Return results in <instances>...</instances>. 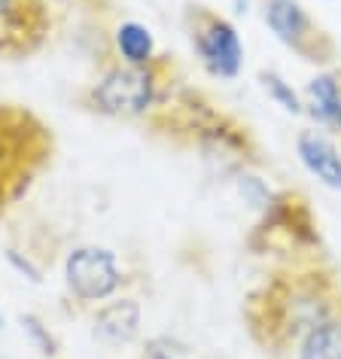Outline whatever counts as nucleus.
<instances>
[{
    "instance_id": "nucleus-1",
    "label": "nucleus",
    "mask_w": 341,
    "mask_h": 359,
    "mask_svg": "<svg viewBox=\"0 0 341 359\" xmlns=\"http://www.w3.org/2000/svg\"><path fill=\"white\" fill-rule=\"evenodd\" d=\"M156 88L159 83H156L152 65H143V67L116 65L95 83L92 95H88V104L104 116L131 119V116H143L152 107Z\"/></svg>"
},
{
    "instance_id": "nucleus-2",
    "label": "nucleus",
    "mask_w": 341,
    "mask_h": 359,
    "mask_svg": "<svg viewBox=\"0 0 341 359\" xmlns=\"http://www.w3.org/2000/svg\"><path fill=\"white\" fill-rule=\"evenodd\" d=\"M65 283L70 295L86 304L110 299L122 286V271L119 262H116V253L95 244L74 247L65 259Z\"/></svg>"
},
{
    "instance_id": "nucleus-3",
    "label": "nucleus",
    "mask_w": 341,
    "mask_h": 359,
    "mask_svg": "<svg viewBox=\"0 0 341 359\" xmlns=\"http://www.w3.org/2000/svg\"><path fill=\"white\" fill-rule=\"evenodd\" d=\"M195 46L201 52L204 67L210 70L213 76L232 79L238 76L241 61H244V49H241L238 31L232 28L226 19H208L195 34Z\"/></svg>"
},
{
    "instance_id": "nucleus-4",
    "label": "nucleus",
    "mask_w": 341,
    "mask_h": 359,
    "mask_svg": "<svg viewBox=\"0 0 341 359\" xmlns=\"http://www.w3.org/2000/svg\"><path fill=\"white\" fill-rule=\"evenodd\" d=\"M37 0H0V52H28L43 37Z\"/></svg>"
},
{
    "instance_id": "nucleus-5",
    "label": "nucleus",
    "mask_w": 341,
    "mask_h": 359,
    "mask_svg": "<svg viewBox=\"0 0 341 359\" xmlns=\"http://www.w3.org/2000/svg\"><path fill=\"white\" fill-rule=\"evenodd\" d=\"M295 149H299L302 165L308 168L323 186H329V189H341V156H338L335 143H332L326 134L302 131Z\"/></svg>"
},
{
    "instance_id": "nucleus-6",
    "label": "nucleus",
    "mask_w": 341,
    "mask_h": 359,
    "mask_svg": "<svg viewBox=\"0 0 341 359\" xmlns=\"http://www.w3.org/2000/svg\"><path fill=\"white\" fill-rule=\"evenodd\" d=\"M140 332V304L134 299H116L95 313V335L107 344H128Z\"/></svg>"
},
{
    "instance_id": "nucleus-7",
    "label": "nucleus",
    "mask_w": 341,
    "mask_h": 359,
    "mask_svg": "<svg viewBox=\"0 0 341 359\" xmlns=\"http://www.w3.org/2000/svg\"><path fill=\"white\" fill-rule=\"evenodd\" d=\"M265 22L277 34V40L290 43V46H302L311 31V22L299 6V0H268Z\"/></svg>"
},
{
    "instance_id": "nucleus-8",
    "label": "nucleus",
    "mask_w": 341,
    "mask_h": 359,
    "mask_svg": "<svg viewBox=\"0 0 341 359\" xmlns=\"http://www.w3.org/2000/svg\"><path fill=\"white\" fill-rule=\"evenodd\" d=\"M116 52L122 55L125 65L143 67L152 65V58H156V40L140 22H122L116 28Z\"/></svg>"
},
{
    "instance_id": "nucleus-9",
    "label": "nucleus",
    "mask_w": 341,
    "mask_h": 359,
    "mask_svg": "<svg viewBox=\"0 0 341 359\" xmlns=\"http://www.w3.org/2000/svg\"><path fill=\"white\" fill-rule=\"evenodd\" d=\"M299 359H341V323H314L302 341Z\"/></svg>"
},
{
    "instance_id": "nucleus-10",
    "label": "nucleus",
    "mask_w": 341,
    "mask_h": 359,
    "mask_svg": "<svg viewBox=\"0 0 341 359\" xmlns=\"http://www.w3.org/2000/svg\"><path fill=\"white\" fill-rule=\"evenodd\" d=\"M305 101H308V113L320 122H332L338 119L341 113V95H338V83L335 76L323 74V76H314L308 88H305Z\"/></svg>"
},
{
    "instance_id": "nucleus-11",
    "label": "nucleus",
    "mask_w": 341,
    "mask_h": 359,
    "mask_svg": "<svg viewBox=\"0 0 341 359\" xmlns=\"http://www.w3.org/2000/svg\"><path fill=\"white\" fill-rule=\"evenodd\" d=\"M262 86H265V92L272 95L274 101L281 104L286 113H293V116H299V113H302V101H299V95H295L293 88L286 86L277 74H262Z\"/></svg>"
},
{
    "instance_id": "nucleus-12",
    "label": "nucleus",
    "mask_w": 341,
    "mask_h": 359,
    "mask_svg": "<svg viewBox=\"0 0 341 359\" xmlns=\"http://www.w3.org/2000/svg\"><path fill=\"white\" fill-rule=\"evenodd\" d=\"M22 326H25V332H28L31 341L43 350V353H46V356L55 353V338H52L49 326H43L40 317H34V313H25V317H22Z\"/></svg>"
},
{
    "instance_id": "nucleus-13",
    "label": "nucleus",
    "mask_w": 341,
    "mask_h": 359,
    "mask_svg": "<svg viewBox=\"0 0 341 359\" xmlns=\"http://www.w3.org/2000/svg\"><path fill=\"white\" fill-rule=\"evenodd\" d=\"M6 262H10V265L15 268V271H19V274L28 277L31 283H40V280H43V277H40V268L34 265V262H31V259L25 256V253H19V250H6Z\"/></svg>"
},
{
    "instance_id": "nucleus-14",
    "label": "nucleus",
    "mask_w": 341,
    "mask_h": 359,
    "mask_svg": "<svg viewBox=\"0 0 341 359\" xmlns=\"http://www.w3.org/2000/svg\"><path fill=\"white\" fill-rule=\"evenodd\" d=\"M0 329H4V313H0Z\"/></svg>"
},
{
    "instance_id": "nucleus-15",
    "label": "nucleus",
    "mask_w": 341,
    "mask_h": 359,
    "mask_svg": "<svg viewBox=\"0 0 341 359\" xmlns=\"http://www.w3.org/2000/svg\"><path fill=\"white\" fill-rule=\"evenodd\" d=\"M338 125H341V113H338Z\"/></svg>"
}]
</instances>
